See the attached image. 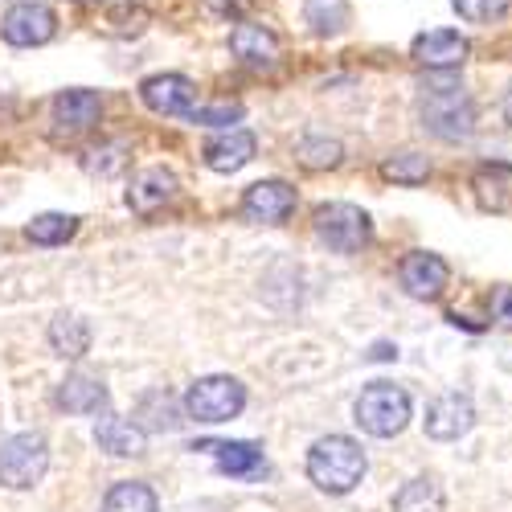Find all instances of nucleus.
I'll return each instance as SVG.
<instances>
[{"instance_id":"9b49d317","label":"nucleus","mask_w":512,"mask_h":512,"mask_svg":"<svg viewBox=\"0 0 512 512\" xmlns=\"http://www.w3.org/2000/svg\"><path fill=\"white\" fill-rule=\"evenodd\" d=\"M472 426H476V406L467 394H443L431 402V410H426V435L439 439V443L463 439Z\"/></svg>"},{"instance_id":"dca6fc26","label":"nucleus","mask_w":512,"mask_h":512,"mask_svg":"<svg viewBox=\"0 0 512 512\" xmlns=\"http://www.w3.org/2000/svg\"><path fill=\"white\" fill-rule=\"evenodd\" d=\"M177 197V177L168 168H144V173L127 189V201H132L136 213H156L160 205H168Z\"/></svg>"},{"instance_id":"a211bd4d","label":"nucleus","mask_w":512,"mask_h":512,"mask_svg":"<svg viewBox=\"0 0 512 512\" xmlns=\"http://www.w3.org/2000/svg\"><path fill=\"white\" fill-rule=\"evenodd\" d=\"M54 402H58L66 414H99V410L107 406V390L99 386L95 377H82V373H74V377H66L62 386H58Z\"/></svg>"},{"instance_id":"39448f33","label":"nucleus","mask_w":512,"mask_h":512,"mask_svg":"<svg viewBox=\"0 0 512 512\" xmlns=\"http://www.w3.org/2000/svg\"><path fill=\"white\" fill-rule=\"evenodd\" d=\"M50 467V447L41 435L25 431V435H13L0 443V484L13 488V492H25L33 484H41Z\"/></svg>"},{"instance_id":"0eeeda50","label":"nucleus","mask_w":512,"mask_h":512,"mask_svg":"<svg viewBox=\"0 0 512 512\" xmlns=\"http://www.w3.org/2000/svg\"><path fill=\"white\" fill-rule=\"evenodd\" d=\"M54 33H58V17L50 5H41V0H17V5L5 13V21H0V37L17 50L46 46Z\"/></svg>"},{"instance_id":"f3484780","label":"nucleus","mask_w":512,"mask_h":512,"mask_svg":"<svg viewBox=\"0 0 512 512\" xmlns=\"http://www.w3.org/2000/svg\"><path fill=\"white\" fill-rule=\"evenodd\" d=\"M95 443H99L103 451L119 455V459L144 455V426H140V422H127V418H119V414H107V418H99V426H95Z\"/></svg>"},{"instance_id":"6e6552de","label":"nucleus","mask_w":512,"mask_h":512,"mask_svg":"<svg viewBox=\"0 0 512 512\" xmlns=\"http://www.w3.org/2000/svg\"><path fill=\"white\" fill-rule=\"evenodd\" d=\"M398 279H402L406 295H414V300H439V295L447 291V283H451V267L431 250H414L402 259Z\"/></svg>"},{"instance_id":"6ab92c4d","label":"nucleus","mask_w":512,"mask_h":512,"mask_svg":"<svg viewBox=\"0 0 512 512\" xmlns=\"http://www.w3.org/2000/svg\"><path fill=\"white\" fill-rule=\"evenodd\" d=\"M193 451H209L213 463H218L226 476H242V480L254 476L263 467V451L254 447V443H201Z\"/></svg>"},{"instance_id":"393cba45","label":"nucleus","mask_w":512,"mask_h":512,"mask_svg":"<svg viewBox=\"0 0 512 512\" xmlns=\"http://www.w3.org/2000/svg\"><path fill=\"white\" fill-rule=\"evenodd\" d=\"M74 230H78V218H70V213H41V218L25 226L29 242L37 246H62L66 238H74Z\"/></svg>"},{"instance_id":"4be33fe9","label":"nucleus","mask_w":512,"mask_h":512,"mask_svg":"<svg viewBox=\"0 0 512 512\" xmlns=\"http://www.w3.org/2000/svg\"><path fill=\"white\" fill-rule=\"evenodd\" d=\"M394 512H443V488L435 476H414L394 496Z\"/></svg>"},{"instance_id":"72a5a7b5","label":"nucleus","mask_w":512,"mask_h":512,"mask_svg":"<svg viewBox=\"0 0 512 512\" xmlns=\"http://www.w3.org/2000/svg\"><path fill=\"white\" fill-rule=\"evenodd\" d=\"M504 119L512 123V91H508V99H504Z\"/></svg>"},{"instance_id":"bb28decb","label":"nucleus","mask_w":512,"mask_h":512,"mask_svg":"<svg viewBox=\"0 0 512 512\" xmlns=\"http://www.w3.org/2000/svg\"><path fill=\"white\" fill-rule=\"evenodd\" d=\"M140 418H148V431H177L181 426V410L173 402V394H148L140 402Z\"/></svg>"},{"instance_id":"ddd939ff","label":"nucleus","mask_w":512,"mask_h":512,"mask_svg":"<svg viewBox=\"0 0 512 512\" xmlns=\"http://www.w3.org/2000/svg\"><path fill=\"white\" fill-rule=\"evenodd\" d=\"M467 58V37L455 29H431L414 37V62L426 70H455Z\"/></svg>"},{"instance_id":"4468645a","label":"nucleus","mask_w":512,"mask_h":512,"mask_svg":"<svg viewBox=\"0 0 512 512\" xmlns=\"http://www.w3.org/2000/svg\"><path fill=\"white\" fill-rule=\"evenodd\" d=\"M254 136L242 132V127H234V132H222V136H213L205 144V164L213 168V173H238V168H246L254 160Z\"/></svg>"},{"instance_id":"423d86ee","label":"nucleus","mask_w":512,"mask_h":512,"mask_svg":"<svg viewBox=\"0 0 512 512\" xmlns=\"http://www.w3.org/2000/svg\"><path fill=\"white\" fill-rule=\"evenodd\" d=\"M246 406V386L238 377H201L185 394V414L197 422H230Z\"/></svg>"},{"instance_id":"9d476101","label":"nucleus","mask_w":512,"mask_h":512,"mask_svg":"<svg viewBox=\"0 0 512 512\" xmlns=\"http://www.w3.org/2000/svg\"><path fill=\"white\" fill-rule=\"evenodd\" d=\"M140 99L156 115H189L197 103V87L185 74H152L140 82Z\"/></svg>"},{"instance_id":"f257e3e1","label":"nucleus","mask_w":512,"mask_h":512,"mask_svg":"<svg viewBox=\"0 0 512 512\" xmlns=\"http://www.w3.org/2000/svg\"><path fill=\"white\" fill-rule=\"evenodd\" d=\"M365 476V451L349 435H324L308 451V480L328 492V496H345L361 484Z\"/></svg>"},{"instance_id":"412c9836","label":"nucleus","mask_w":512,"mask_h":512,"mask_svg":"<svg viewBox=\"0 0 512 512\" xmlns=\"http://www.w3.org/2000/svg\"><path fill=\"white\" fill-rule=\"evenodd\" d=\"M50 345H54V353L58 357H70V361H78L82 353L91 349V328H87V320H78V316H54V324H50Z\"/></svg>"},{"instance_id":"aec40b11","label":"nucleus","mask_w":512,"mask_h":512,"mask_svg":"<svg viewBox=\"0 0 512 512\" xmlns=\"http://www.w3.org/2000/svg\"><path fill=\"white\" fill-rule=\"evenodd\" d=\"M472 185H476V197L484 209L504 213L512 205V168L508 164H484Z\"/></svg>"},{"instance_id":"c85d7f7f","label":"nucleus","mask_w":512,"mask_h":512,"mask_svg":"<svg viewBox=\"0 0 512 512\" xmlns=\"http://www.w3.org/2000/svg\"><path fill=\"white\" fill-rule=\"evenodd\" d=\"M455 13L463 21H472V25H488V21H500L508 9H512V0H451Z\"/></svg>"},{"instance_id":"cd10ccee","label":"nucleus","mask_w":512,"mask_h":512,"mask_svg":"<svg viewBox=\"0 0 512 512\" xmlns=\"http://www.w3.org/2000/svg\"><path fill=\"white\" fill-rule=\"evenodd\" d=\"M300 164L304 168H336L340 164V144L328 136H304L300 140Z\"/></svg>"},{"instance_id":"f03ea898","label":"nucleus","mask_w":512,"mask_h":512,"mask_svg":"<svg viewBox=\"0 0 512 512\" xmlns=\"http://www.w3.org/2000/svg\"><path fill=\"white\" fill-rule=\"evenodd\" d=\"M418 111H422V127L439 140H467L476 132V107L467 99V91L455 87V82H435V87H426L418 99Z\"/></svg>"},{"instance_id":"f8f14e48","label":"nucleus","mask_w":512,"mask_h":512,"mask_svg":"<svg viewBox=\"0 0 512 512\" xmlns=\"http://www.w3.org/2000/svg\"><path fill=\"white\" fill-rule=\"evenodd\" d=\"M230 50L242 66L250 70H271L279 62V37L267 25H254V21H238L230 29Z\"/></svg>"},{"instance_id":"5701e85b","label":"nucleus","mask_w":512,"mask_h":512,"mask_svg":"<svg viewBox=\"0 0 512 512\" xmlns=\"http://www.w3.org/2000/svg\"><path fill=\"white\" fill-rule=\"evenodd\" d=\"M304 21L316 37H336L349 25V0H304Z\"/></svg>"},{"instance_id":"473e14b6","label":"nucleus","mask_w":512,"mask_h":512,"mask_svg":"<svg viewBox=\"0 0 512 512\" xmlns=\"http://www.w3.org/2000/svg\"><path fill=\"white\" fill-rule=\"evenodd\" d=\"M377 361H390V357H398V349H390V345H377V353H373Z\"/></svg>"},{"instance_id":"1a4fd4ad","label":"nucleus","mask_w":512,"mask_h":512,"mask_svg":"<svg viewBox=\"0 0 512 512\" xmlns=\"http://www.w3.org/2000/svg\"><path fill=\"white\" fill-rule=\"evenodd\" d=\"M295 209V189L283 181H259L242 193V213L246 222H259V226H279L291 218Z\"/></svg>"},{"instance_id":"a878e982","label":"nucleus","mask_w":512,"mask_h":512,"mask_svg":"<svg viewBox=\"0 0 512 512\" xmlns=\"http://www.w3.org/2000/svg\"><path fill=\"white\" fill-rule=\"evenodd\" d=\"M381 177H390L398 185H422L426 177H431V160H426L422 152H398V156H390L386 164H381Z\"/></svg>"},{"instance_id":"7ed1b4c3","label":"nucleus","mask_w":512,"mask_h":512,"mask_svg":"<svg viewBox=\"0 0 512 512\" xmlns=\"http://www.w3.org/2000/svg\"><path fill=\"white\" fill-rule=\"evenodd\" d=\"M361 431L373 435V439H394L406 431L410 422V394L394 381H373V386L361 390L357 406H353Z\"/></svg>"},{"instance_id":"c756f323","label":"nucleus","mask_w":512,"mask_h":512,"mask_svg":"<svg viewBox=\"0 0 512 512\" xmlns=\"http://www.w3.org/2000/svg\"><path fill=\"white\" fill-rule=\"evenodd\" d=\"M189 119L193 123H234V119H242V107L238 103H222V107H209V111H189Z\"/></svg>"},{"instance_id":"7c9ffc66","label":"nucleus","mask_w":512,"mask_h":512,"mask_svg":"<svg viewBox=\"0 0 512 512\" xmlns=\"http://www.w3.org/2000/svg\"><path fill=\"white\" fill-rule=\"evenodd\" d=\"M492 316L512 328V287H496L492 291Z\"/></svg>"},{"instance_id":"20e7f679","label":"nucleus","mask_w":512,"mask_h":512,"mask_svg":"<svg viewBox=\"0 0 512 512\" xmlns=\"http://www.w3.org/2000/svg\"><path fill=\"white\" fill-rule=\"evenodd\" d=\"M312 230L316 238L336 250V254H357L361 246H369V213L361 205H349V201H328L316 209V218H312Z\"/></svg>"},{"instance_id":"2eb2a0df","label":"nucleus","mask_w":512,"mask_h":512,"mask_svg":"<svg viewBox=\"0 0 512 512\" xmlns=\"http://www.w3.org/2000/svg\"><path fill=\"white\" fill-rule=\"evenodd\" d=\"M99 111H103V99L95 91H62L54 99V123L62 127L66 136L87 132V127L99 119Z\"/></svg>"},{"instance_id":"b1692460","label":"nucleus","mask_w":512,"mask_h":512,"mask_svg":"<svg viewBox=\"0 0 512 512\" xmlns=\"http://www.w3.org/2000/svg\"><path fill=\"white\" fill-rule=\"evenodd\" d=\"M103 512H156V492L148 484H136V480L115 484L103 500Z\"/></svg>"},{"instance_id":"2f4dec72","label":"nucleus","mask_w":512,"mask_h":512,"mask_svg":"<svg viewBox=\"0 0 512 512\" xmlns=\"http://www.w3.org/2000/svg\"><path fill=\"white\" fill-rule=\"evenodd\" d=\"M205 5L213 9V13H222V17H238L250 0H205Z\"/></svg>"}]
</instances>
